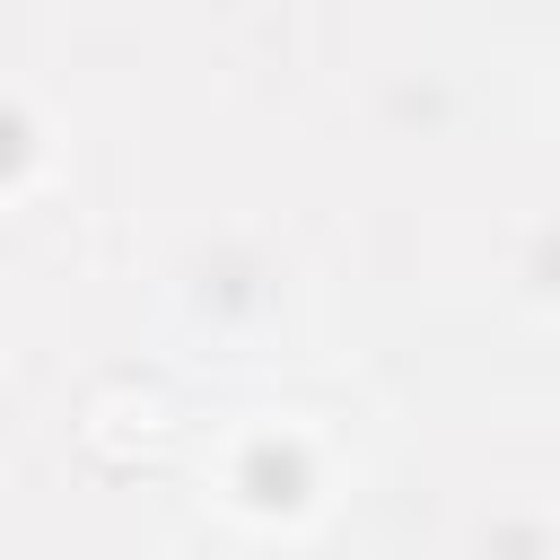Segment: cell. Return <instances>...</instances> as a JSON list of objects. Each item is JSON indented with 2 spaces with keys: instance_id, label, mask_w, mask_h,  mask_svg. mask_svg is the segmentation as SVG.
<instances>
[{
  "instance_id": "6da1fadb",
  "label": "cell",
  "mask_w": 560,
  "mask_h": 560,
  "mask_svg": "<svg viewBox=\"0 0 560 560\" xmlns=\"http://www.w3.org/2000/svg\"><path fill=\"white\" fill-rule=\"evenodd\" d=\"M79 438H88V455H96V464H114V472H140V464H158V455H166L175 420H166V402H158V394H140V385H114V394H96V402H88Z\"/></svg>"
}]
</instances>
